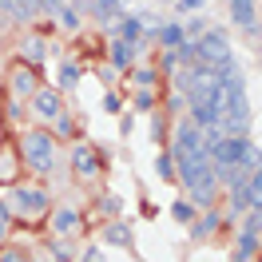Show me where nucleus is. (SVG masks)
<instances>
[{
    "label": "nucleus",
    "mask_w": 262,
    "mask_h": 262,
    "mask_svg": "<svg viewBox=\"0 0 262 262\" xmlns=\"http://www.w3.org/2000/svg\"><path fill=\"white\" fill-rule=\"evenodd\" d=\"M258 167H262V151L254 147L250 139H246V143H243V159H238V171H246V175H254Z\"/></svg>",
    "instance_id": "15"
},
{
    "label": "nucleus",
    "mask_w": 262,
    "mask_h": 262,
    "mask_svg": "<svg viewBox=\"0 0 262 262\" xmlns=\"http://www.w3.org/2000/svg\"><path fill=\"white\" fill-rule=\"evenodd\" d=\"M20 175V163L8 155V151H0V183H12Z\"/></svg>",
    "instance_id": "18"
},
{
    "label": "nucleus",
    "mask_w": 262,
    "mask_h": 262,
    "mask_svg": "<svg viewBox=\"0 0 262 262\" xmlns=\"http://www.w3.org/2000/svg\"><path fill=\"white\" fill-rule=\"evenodd\" d=\"M36 96V68L32 64H20L16 68V76H12V99H32Z\"/></svg>",
    "instance_id": "8"
},
{
    "label": "nucleus",
    "mask_w": 262,
    "mask_h": 262,
    "mask_svg": "<svg viewBox=\"0 0 262 262\" xmlns=\"http://www.w3.org/2000/svg\"><path fill=\"white\" fill-rule=\"evenodd\" d=\"M171 214H175V219H179V223H195V207H191V203H187V199H179V203H175V207H171Z\"/></svg>",
    "instance_id": "26"
},
{
    "label": "nucleus",
    "mask_w": 262,
    "mask_h": 262,
    "mask_svg": "<svg viewBox=\"0 0 262 262\" xmlns=\"http://www.w3.org/2000/svg\"><path fill=\"white\" fill-rule=\"evenodd\" d=\"M8 230H12V227H8V223H0V246L8 243Z\"/></svg>",
    "instance_id": "39"
},
{
    "label": "nucleus",
    "mask_w": 262,
    "mask_h": 262,
    "mask_svg": "<svg viewBox=\"0 0 262 262\" xmlns=\"http://www.w3.org/2000/svg\"><path fill=\"white\" fill-rule=\"evenodd\" d=\"M28 107H32V115H40V119H56V115H60V92L36 88V96L28 99Z\"/></svg>",
    "instance_id": "6"
},
{
    "label": "nucleus",
    "mask_w": 262,
    "mask_h": 262,
    "mask_svg": "<svg viewBox=\"0 0 262 262\" xmlns=\"http://www.w3.org/2000/svg\"><path fill=\"white\" fill-rule=\"evenodd\" d=\"M60 20H64L68 28H72V32H76V28H80V16H76V12H72V8H60Z\"/></svg>",
    "instance_id": "33"
},
{
    "label": "nucleus",
    "mask_w": 262,
    "mask_h": 262,
    "mask_svg": "<svg viewBox=\"0 0 262 262\" xmlns=\"http://www.w3.org/2000/svg\"><path fill=\"white\" fill-rule=\"evenodd\" d=\"M20 56H24V64L40 68V64H44V56H48L44 36H24V40H20Z\"/></svg>",
    "instance_id": "11"
},
{
    "label": "nucleus",
    "mask_w": 262,
    "mask_h": 262,
    "mask_svg": "<svg viewBox=\"0 0 262 262\" xmlns=\"http://www.w3.org/2000/svg\"><path fill=\"white\" fill-rule=\"evenodd\" d=\"M52 230L64 238V234H76L80 230V211L76 207H56L52 211Z\"/></svg>",
    "instance_id": "9"
},
{
    "label": "nucleus",
    "mask_w": 262,
    "mask_h": 262,
    "mask_svg": "<svg viewBox=\"0 0 262 262\" xmlns=\"http://www.w3.org/2000/svg\"><path fill=\"white\" fill-rule=\"evenodd\" d=\"M0 147H4V131H0Z\"/></svg>",
    "instance_id": "40"
},
{
    "label": "nucleus",
    "mask_w": 262,
    "mask_h": 262,
    "mask_svg": "<svg viewBox=\"0 0 262 262\" xmlns=\"http://www.w3.org/2000/svg\"><path fill=\"white\" fill-rule=\"evenodd\" d=\"M219 88H223V68H214V64L195 68V92H191V96L214 99V92H219Z\"/></svg>",
    "instance_id": "5"
},
{
    "label": "nucleus",
    "mask_w": 262,
    "mask_h": 262,
    "mask_svg": "<svg viewBox=\"0 0 262 262\" xmlns=\"http://www.w3.org/2000/svg\"><path fill=\"white\" fill-rule=\"evenodd\" d=\"M56 135H60V139H72V135H76V119H72V115H56Z\"/></svg>",
    "instance_id": "25"
},
{
    "label": "nucleus",
    "mask_w": 262,
    "mask_h": 262,
    "mask_svg": "<svg viewBox=\"0 0 262 262\" xmlns=\"http://www.w3.org/2000/svg\"><path fill=\"white\" fill-rule=\"evenodd\" d=\"M80 262H103V254H99V246H88L80 254Z\"/></svg>",
    "instance_id": "36"
},
{
    "label": "nucleus",
    "mask_w": 262,
    "mask_h": 262,
    "mask_svg": "<svg viewBox=\"0 0 262 262\" xmlns=\"http://www.w3.org/2000/svg\"><path fill=\"white\" fill-rule=\"evenodd\" d=\"M20 151H24V167H32L36 175H48L52 167H56V147H52V135L48 131H24L20 135Z\"/></svg>",
    "instance_id": "1"
},
{
    "label": "nucleus",
    "mask_w": 262,
    "mask_h": 262,
    "mask_svg": "<svg viewBox=\"0 0 262 262\" xmlns=\"http://www.w3.org/2000/svg\"><path fill=\"white\" fill-rule=\"evenodd\" d=\"M243 227L258 234V230H262V207H254V211H246V223H243Z\"/></svg>",
    "instance_id": "30"
},
{
    "label": "nucleus",
    "mask_w": 262,
    "mask_h": 262,
    "mask_svg": "<svg viewBox=\"0 0 262 262\" xmlns=\"http://www.w3.org/2000/svg\"><path fill=\"white\" fill-rule=\"evenodd\" d=\"M119 107H123V99H119V96H115V92H107V96H103V112H119Z\"/></svg>",
    "instance_id": "32"
},
{
    "label": "nucleus",
    "mask_w": 262,
    "mask_h": 262,
    "mask_svg": "<svg viewBox=\"0 0 262 262\" xmlns=\"http://www.w3.org/2000/svg\"><path fill=\"white\" fill-rule=\"evenodd\" d=\"M175 92H195V68L175 72Z\"/></svg>",
    "instance_id": "24"
},
{
    "label": "nucleus",
    "mask_w": 262,
    "mask_h": 262,
    "mask_svg": "<svg viewBox=\"0 0 262 262\" xmlns=\"http://www.w3.org/2000/svg\"><path fill=\"white\" fill-rule=\"evenodd\" d=\"M179 68H183V60H179V48H167V52H163V72H171V76H175Z\"/></svg>",
    "instance_id": "27"
},
{
    "label": "nucleus",
    "mask_w": 262,
    "mask_h": 262,
    "mask_svg": "<svg viewBox=\"0 0 262 262\" xmlns=\"http://www.w3.org/2000/svg\"><path fill=\"white\" fill-rule=\"evenodd\" d=\"M155 171H159V179H175V155L163 151V155L155 159Z\"/></svg>",
    "instance_id": "22"
},
{
    "label": "nucleus",
    "mask_w": 262,
    "mask_h": 262,
    "mask_svg": "<svg viewBox=\"0 0 262 262\" xmlns=\"http://www.w3.org/2000/svg\"><path fill=\"white\" fill-rule=\"evenodd\" d=\"M183 36H187V32H183L179 24H163V28H159V36H155V40H159L163 48H179V44H183Z\"/></svg>",
    "instance_id": "17"
},
{
    "label": "nucleus",
    "mask_w": 262,
    "mask_h": 262,
    "mask_svg": "<svg viewBox=\"0 0 262 262\" xmlns=\"http://www.w3.org/2000/svg\"><path fill=\"white\" fill-rule=\"evenodd\" d=\"M179 60H183V64H195V60H199V40H195V36H183Z\"/></svg>",
    "instance_id": "19"
},
{
    "label": "nucleus",
    "mask_w": 262,
    "mask_h": 262,
    "mask_svg": "<svg viewBox=\"0 0 262 262\" xmlns=\"http://www.w3.org/2000/svg\"><path fill=\"white\" fill-rule=\"evenodd\" d=\"M254 250H258V234L243 227V230H238V258L250 262V258H254Z\"/></svg>",
    "instance_id": "16"
},
{
    "label": "nucleus",
    "mask_w": 262,
    "mask_h": 262,
    "mask_svg": "<svg viewBox=\"0 0 262 262\" xmlns=\"http://www.w3.org/2000/svg\"><path fill=\"white\" fill-rule=\"evenodd\" d=\"M72 163H76V175H80V179H96V171H99V151L92 147V143H80V147H76V155H72Z\"/></svg>",
    "instance_id": "7"
},
{
    "label": "nucleus",
    "mask_w": 262,
    "mask_h": 262,
    "mask_svg": "<svg viewBox=\"0 0 262 262\" xmlns=\"http://www.w3.org/2000/svg\"><path fill=\"white\" fill-rule=\"evenodd\" d=\"M131 80L139 83V88H155V80H159V72H155V68H135V72H131Z\"/></svg>",
    "instance_id": "23"
},
{
    "label": "nucleus",
    "mask_w": 262,
    "mask_h": 262,
    "mask_svg": "<svg viewBox=\"0 0 262 262\" xmlns=\"http://www.w3.org/2000/svg\"><path fill=\"white\" fill-rule=\"evenodd\" d=\"M103 243H112V246H131V227H127V223H119V219H115V223H107V227H103Z\"/></svg>",
    "instance_id": "12"
},
{
    "label": "nucleus",
    "mask_w": 262,
    "mask_h": 262,
    "mask_svg": "<svg viewBox=\"0 0 262 262\" xmlns=\"http://www.w3.org/2000/svg\"><path fill=\"white\" fill-rule=\"evenodd\" d=\"M0 262H28V254H20L12 246H0Z\"/></svg>",
    "instance_id": "31"
},
{
    "label": "nucleus",
    "mask_w": 262,
    "mask_h": 262,
    "mask_svg": "<svg viewBox=\"0 0 262 262\" xmlns=\"http://www.w3.org/2000/svg\"><path fill=\"white\" fill-rule=\"evenodd\" d=\"M76 80H80V64L64 60V64H60V88H76Z\"/></svg>",
    "instance_id": "20"
},
{
    "label": "nucleus",
    "mask_w": 262,
    "mask_h": 262,
    "mask_svg": "<svg viewBox=\"0 0 262 262\" xmlns=\"http://www.w3.org/2000/svg\"><path fill=\"white\" fill-rule=\"evenodd\" d=\"M187 92H171V96H167V107H171V112H187Z\"/></svg>",
    "instance_id": "28"
},
{
    "label": "nucleus",
    "mask_w": 262,
    "mask_h": 262,
    "mask_svg": "<svg viewBox=\"0 0 262 262\" xmlns=\"http://www.w3.org/2000/svg\"><path fill=\"white\" fill-rule=\"evenodd\" d=\"M99 211H103V214H115V211H119V199H115V195L99 199Z\"/></svg>",
    "instance_id": "34"
},
{
    "label": "nucleus",
    "mask_w": 262,
    "mask_h": 262,
    "mask_svg": "<svg viewBox=\"0 0 262 262\" xmlns=\"http://www.w3.org/2000/svg\"><path fill=\"white\" fill-rule=\"evenodd\" d=\"M219 227H223V214H219V211H207L199 223H191V234H195V238H207V234H214Z\"/></svg>",
    "instance_id": "13"
},
{
    "label": "nucleus",
    "mask_w": 262,
    "mask_h": 262,
    "mask_svg": "<svg viewBox=\"0 0 262 262\" xmlns=\"http://www.w3.org/2000/svg\"><path fill=\"white\" fill-rule=\"evenodd\" d=\"M0 223H12V207H8L4 199H0Z\"/></svg>",
    "instance_id": "38"
},
{
    "label": "nucleus",
    "mask_w": 262,
    "mask_h": 262,
    "mask_svg": "<svg viewBox=\"0 0 262 262\" xmlns=\"http://www.w3.org/2000/svg\"><path fill=\"white\" fill-rule=\"evenodd\" d=\"M230 16L243 28H254V0H230Z\"/></svg>",
    "instance_id": "14"
},
{
    "label": "nucleus",
    "mask_w": 262,
    "mask_h": 262,
    "mask_svg": "<svg viewBox=\"0 0 262 262\" xmlns=\"http://www.w3.org/2000/svg\"><path fill=\"white\" fill-rule=\"evenodd\" d=\"M199 60L203 64H230V44L223 32H203L199 36Z\"/></svg>",
    "instance_id": "4"
},
{
    "label": "nucleus",
    "mask_w": 262,
    "mask_h": 262,
    "mask_svg": "<svg viewBox=\"0 0 262 262\" xmlns=\"http://www.w3.org/2000/svg\"><path fill=\"white\" fill-rule=\"evenodd\" d=\"M155 103H159V96H155L151 88H139V96H135V112H155Z\"/></svg>",
    "instance_id": "21"
},
{
    "label": "nucleus",
    "mask_w": 262,
    "mask_h": 262,
    "mask_svg": "<svg viewBox=\"0 0 262 262\" xmlns=\"http://www.w3.org/2000/svg\"><path fill=\"white\" fill-rule=\"evenodd\" d=\"M203 4H207V0H179V4H175V8H179V12H199V8H203Z\"/></svg>",
    "instance_id": "35"
},
{
    "label": "nucleus",
    "mask_w": 262,
    "mask_h": 262,
    "mask_svg": "<svg viewBox=\"0 0 262 262\" xmlns=\"http://www.w3.org/2000/svg\"><path fill=\"white\" fill-rule=\"evenodd\" d=\"M92 4H99V8H103V12H115V8H119V4H123V0H92Z\"/></svg>",
    "instance_id": "37"
},
{
    "label": "nucleus",
    "mask_w": 262,
    "mask_h": 262,
    "mask_svg": "<svg viewBox=\"0 0 262 262\" xmlns=\"http://www.w3.org/2000/svg\"><path fill=\"white\" fill-rule=\"evenodd\" d=\"M143 52V40L139 44H127V40H115L112 44V68H119V72H127L131 68V60Z\"/></svg>",
    "instance_id": "10"
},
{
    "label": "nucleus",
    "mask_w": 262,
    "mask_h": 262,
    "mask_svg": "<svg viewBox=\"0 0 262 262\" xmlns=\"http://www.w3.org/2000/svg\"><path fill=\"white\" fill-rule=\"evenodd\" d=\"M52 254H56V262H72V243H52Z\"/></svg>",
    "instance_id": "29"
},
{
    "label": "nucleus",
    "mask_w": 262,
    "mask_h": 262,
    "mask_svg": "<svg viewBox=\"0 0 262 262\" xmlns=\"http://www.w3.org/2000/svg\"><path fill=\"white\" fill-rule=\"evenodd\" d=\"M195 151H207L203 127H195L191 119H183L179 127H175V147H171V155H175V159H183V155H195Z\"/></svg>",
    "instance_id": "3"
},
{
    "label": "nucleus",
    "mask_w": 262,
    "mask_h": 262,
    "mask_svg": "<svg viewBox=\"0 0 262 262\" xmlns=\"http://www.w3.org/2000/svg\"><path fill=\"white\" fill-rule=\"evenodd\" d=\"M8 203H12L20 214L36 219V214L48 211V191H44V187H12V199H8Z\"/></svg>",
    "instance_id": "2"
}]
</instances>
